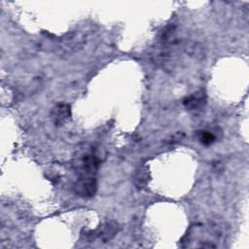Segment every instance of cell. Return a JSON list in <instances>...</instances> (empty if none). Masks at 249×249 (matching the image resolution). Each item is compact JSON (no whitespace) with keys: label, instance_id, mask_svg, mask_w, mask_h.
Masks as SVG:
<instances>
[{"label":"cell","instance_id":"obj_1","mask_svg":"<svg viewBox=\"0 0 249 249\" xmlns=\"http://www.w3.org/2000/svg\"><path fill=\"white\" fill-rule=\"evenodd\" d=\"M221 226L215 223L196 224L190 228L182 239L186 247H217L222 236Z\"/></svg>","mask_w":249,"mask_h":249},{"label":"cell","instance_id":"obj_2","mask_svg":"<svg viewBox=\"0 0 249 249\" xmlns=\"http://www.w3.org/2000/svg\"><path fill=\"white\" fill-rule=\"evenodd\" d=\"M100 164V160L93 148L81 150L73 160V166L80 177L93 176Z\"/></svg>","mask_w":249,"mask_h":249},{"label":"cell","instance_id":"obj_3","mask_svg":"<svg viewBox=\"0 0 249 249\" xmlns=\"http://www.w3.org/2000/svg\"><path fill=\"white\" fill-rule=\"evenodd\" d=\"M118 231H119V224L117 222L106 221L103 224H101L96 230L87 231L86 237L89 240H93L98 238L103 242H108L115 237Z\"/></svg>","mask_w":249,"mask_h":249},{"label":"cell","instance_id":"obj_4","mask_svg":"<svg viewBox=\"0 0 249 249\" xmlns=\"http://www.w3.org/2000/svg\"><path fill=\"white\" fill-rule=\"evenodd\" d=\"M97 191V181L93 176L80 177L74 184V192L77 196L89 198L95 195Z\"/></svg>","mask_w":249,"mask_h":249},{"label":"cell","instance_id":"obj_5","mask_svg":"<svg viewBox=\"0 0 249 249\" xmlns=\"http://www.w3.org/2000/svg\"><path fill=\"white\" fill-rule=\"evenodd\" d=\"M71 117V107L66 103H57L51 111V118L54 125L61 126Z\"/></svg>","mask_w":249,"mask_h":249},{"label":"cell","instance_id":"obj_6","mask_svg":"<svg viewBox=\"0 0 249 249\" xmlns=\"http://www.w3.org/2000/svg\"><path fill=\"white\" fill-rule=\"evenodd\" d=\"M206 103V94L204 91H196L184 98L183 104L188 110H198Z\"/></svg>","mask_w":249,"mask_h":249},{"label":"cell","instance_id":"obj_7","mask_svg":"<svg viewBox=\"0 0 249 249\" xmlns=\"http://www.w3.org/2000/svg\"><path fill=\"white\" fill-rule=\"evenodd\" d=\"M133 180V184L134 186L138 189L141 190L143 188H145L148 184L149 181V170L148 167L146 165H141L139 166L132 177Z\"/></svg>","mask_w":249,"mask_h":249},{"label":"cell","instance_id":"obj_8","mask_svg":"<svg viewBox=\"0 0 249 249\" xmlns=\"http://www.w3.org/2000/svg\"><path fill=\"white\" fill-rule=\"evenodd\" d=\"M196 137H197L198 141L202 145H205V146H209V145L213 144L216 140V135L212 131L205 130V129L197 131Z\"/></svg>","mask_w":249,"mask_h":249}]
</instances>
